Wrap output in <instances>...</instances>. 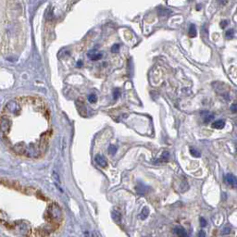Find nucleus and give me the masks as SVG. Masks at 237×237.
<instances>
[{
    "label": "nucleus",
    "instance_id": "obj_1",
    "mask_svg": "<svg viewBox=\"0 0 237 237\" xmlns=\"http://www.w3.org/2000/svg\"><path fill=\"white\" fill-rule=\"evenodd\" d=\"M0 132L18 155L42 156L52 134L47 107L41 99L33 96L10 100L0 115Z\"/></svg>",
    "mask_w": 237,
    "mask_h": 237
},
{
    "label": "nucleus",
    "instance_id": "obj_7",
    "mask_svg": "<svg viewBox=\"0 0 237 237\" xmlns=\"http://www.w3.org/2000/svg\"><path fill=\"white\" fill-rule=\"evenodd\" d=\"M224 126H225V122L223 120H217L212 124V127L215 129H222Z\"/></svg>",
    "mask_w": 237,
    "mask_h": 237
},
{
    "label": "nucleus",
    "instance_id": "obj_17",
    "mask_svg": "<svg viewBox=\"0 0 237 237\" xmlns=\"http://www.w3.org/2000/svg\"><path fill=\"white\" fill-rule=\"evenodd\" d=\"M226 36H227L228 38H232L233 36V31L232 30L228 31L227 33H226Z\"/></svg>",
    "mask_w": 237,
    "mask_h": 237
},
{
    "label": "nucleus",
    "instance_id": "obj_9",
    "mask_svg": "<svg viewBox=\"0 0 237 237\" xmlns=\"http://www.w3.org/2000/svg\"><path fill=\"white\" fill-rule=\"evenodd\" d=\"M189 35H190L191 37H195L196 35V29L195 25H191V26H190V29H189Z\"/></svg>",
    "mask_w": 237,
    "mask_h": 237
},
{
    "label": "nucleus",
    "instance_id": "obj_20",
    "mask_svg": "<svg viewBox=\"0 0 237 237\" xmlns=\"http://www.w3.org/2000/svg\"><path fill=\"white\" fill-rule=\"evenodd\" d=\"M118 49V45H115L113 46V47H112V51L116 52Z\"/></svg>",
    "mask_w": 237,
    "mask_h": 237
},
{
    "label": "nucleus",
    "instance_id": "obj_12",
    "mask_svg": "<svg viewBox=\"0 0 237 237\" xmlns=\"http://www.w3.org/2000/svg\"><path fill=\"white\" fill-rule=\"evenodd\" d=\"M190 153H191L192 155H193L194 157H200V153H199L198 151H197L196 149L193 148V147H192L191 149H190Z\"/></svg>",
    "mask_w": 237,
    "mask_h": 237
},
{
    "label": "nucleus",
    "instance_id": "obj_10",
    "mask_svg": "<svg viewBox=\"0 0 237 237\" xmlns=\"http://www.w3.org/2000/svg\"><path fill=\"white\" fill-rule=\"evenodd\" d=\"M136 188H140V190H136V191H137V193L138 194H145V193H146V191H147V188L146 186H145V185H143V184H141V185H137V187Z\"/></svg>",
    "mask_w": 237,
    "mask_h": 237
},
{
    "label": "nucleus",
    "instance_id": "obj_16",
    "mask_svg": "<svg viewBox=\"0 0 237 237\" xmlns=\"http://www.w3.org/2000/svg\"><path fill=\"white\" fill-rule=\"evenodd\" d=\"M213 118H214V116L212 114H210L209 116H207L206 118H205V122H209V121H210Z\"/></svg>",
    "mask_w": 237,
    "mask_h": 237
},
{
    "label": "nucleus",
    "instance_id": "obj_21",
    "mask_svg": "<svg viewBox=\"0 0 237 237\" xmlns=\"http://www.w3.org/2000/svg\"><path fill=\"white\" fill-rule=\"evenodd\" d=\"M118 91L116 90V91H115V94H114V97L117 98V97H118Z\"/></svg>",
    "mask_w": 237,
    "mask_h": 237
},
{
    "label": "nucleus",
    "instance_id": "obj_6",
    "mask_svg": "<svg viewBox=\"0 0 237 237\" xmlns=\"http://www.w3.org/2000/svg\"><path fill=\"white\" fill-rule=\"evenodd\" d=\"M87 56L90 57L92 60H98L102 57V54L99 52H96V51H90L87 54Z\"/></svg>",
    "mask_w": 237,
    "mask_h": 237
},
{
    "label": "nucleus",
    "instance_id": "obj_19",
    "mask_svg": "<svg viewBox=\"0 0 237 237\" xmlns=\"http://www.w3.org/2000/svg\"><path fill=\"white\" fill-rule=\"evenodd\" d=\"M198 236L199 237H206V232H205L204 231H200L199 233H198Z\"/></svg>",
    "mask_w": 237,
    "mask_h": 237
},
{
    "label": "nucleus",
    "instance_id": "obj_22",
    "mask_svg": "<svg viewBox=\"0 0 237 237\" xmlns=\"http://www.w3.org/2000/svg\"><path fill=\"white\" fill-rule=\"evenodd\" d=\"M232 112H235V111H236L235 105H232Z\"/></svg>",
    "mask_w": 237,
    "mask_h": 237
},
{
    "label": "nucleus",
    "instance_id": "obj_2",
    "mask_svg": "<svg viewBox=\"0 0 237 237\" xmlns=\"http://www.w3.org/2000/svg\"><path fill=\"white\" fill-rule=\"evenodd\" d=\"M24 37V12L21 0H0V53L17 51Z\"/></svg>",
    "mask_w": 237,
    "mask_h": 237
},
{
    "label": "nucleus",
    "instance_id": "obj_13",
    "mask_svg": "<svg viewBox=\"0 0 237 237\" xmlns=\"http://www.w3.org/2000/svg\"><path fill=\"white\" fill-rule=\"evenodd\" d=\"M109 154H111V155H115L117 152V148H116V146L115 145H109Z\"/></svg>",
    "mask_w": 237,
    "mask_h": 237
},
{
    "label": "nucleus",
    "instance_id": "obj_11",
    "mask_svg": "<svg viewBox=\"0 0 237 237\" xmlns=\"http://www.w3.org/2000/svg\"><path fill=\"white\" fill-rule=\"evenodd\" d=\"M112 218L114 219V221H120V214L118 211H113V213H112Z\"/></svg>",
    "mask_w": 237,
    "mask_h": 237
},
{
    "label": "nucleus",
    "instance_id": "obj_3",
    "mask_svg": "<svg viewBox=\"0 0 237 237\" xmlns=\"http://www.w3.org/2000/svg\"><path fill=\"white\" fill-rule=\"evenodd\" d=\"M95 163L98 165V166L102 167V168H106L107 166V159L101 155H96L95 157Z\"/></svg>",
    "mask_w": 237,
    "mask_h": 237
},
{
    "label": "nucleus",
    "instance_id": "obj_15",
    "mask_svg": "<svg viewBox=\"0 0 237 237\" xmlns=\"http://www.w3.org/2000/svg\"><path fill=\"white\" fill-rule=\"evenodd\" d=\"M230 232H231V228H228V227L224 228L223 230H222V232H221L222 234H229Z\"/></svg>",
    "mask_w": 237,
    "mask_h": 237
},
{
    "label": "nucleus",
    "instance_id": "obj_8",
    "mask_svg": "<svg viewBox=\"0 0 237 237\" xmlns=\"http://www.w3.org/2000/svg\"><path fill=\"white\" fill-rule=\"evenodd\" d=\"M148 214H149L148 209H147V207H144L143 210L141 211V214H140V219H141V220H145L147 216H148Z\"/></svg>",
    "mask_w": 237,
    "mask_h": 237
},
{
    "label": "nucleus",
    "instance_id": "obj_14",
    "mask_svg": "<svg viewBox=\"0 0 237 237\" xmlns=\"http://www.w3.org/2000/svg\"><path fill=\"white\" fill-rule=\"evenodd\" d=\"M88 100L90 103H95L96 102V96L95 95H90L88 96Z\"/></svg>",
    "mask_w": 237,
    "mask_h": 237
},
{
    "label": "nucleus",
    "instance_id": "obj_18",
    "mask_svg": "<svg viewBox=\"0 0 237 237\" xmlns=\"http://www.w3.org/2000/svg\"><path fill=\"white\" fill-rule=\"evenodd\" d=\"M200 221H201V226H202V227H205V226L207 225V221H206V220H205L204 218H201L200 219Z\"/></svg>",
    "mask_w": 237,
    "mask_h": 237
},
{
    "label": "nucleus",
    "instance_id": "obj_4",
    "mask_svg": "<svg viewBox=\"0 0 237 237\" xmlns=\"http://www.w3.org/2000/svg\"><path fill=\"white\" fill-rule=\"evenodd\" d=\"M225 182L229 185H232V187L236 186V178L234 175H232L231 173L226 174L225 176Z\"/></svg>",
    "mask_w": 237,
    "mask_h": 237
},
{
    "label": "nucleus",
    "instance_id": "obj_5",
    "mask_svg": "<svg viewBox=\"0 0 237 237\" xmlns=\"http://www.w3.org/2000/svg\"><path fill=\"white\" fill-rule=\"evenodd\" d=\"M174 232H175V234L177 236H179V237H188L187 232H186L185 230L182 227H181V226L176 227L174 229Z\"/></svg>",
    "mask_w": 237,
    "mask_h": 237
}]
</instances>
